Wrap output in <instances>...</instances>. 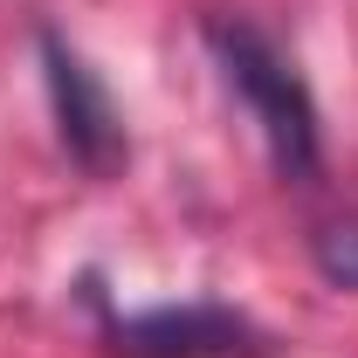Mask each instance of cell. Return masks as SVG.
Segmentation results:
<instances>
[{"mask_svg": "<svg viewBox=\"0 0 358 358\" xmlns=\"http://www.w3.org/2000/svg\"><path fill=\"white\" fill-rule=\"evenodd\" d=\"M207 42L221 55L227 90L248 103V117H255V131H262L275 173L282 179H310L317 173V103H310V90H303V76H296L248 21H214Z\"/></svg>", "mask_w": 358, "mask_h": 358, "instance_id": "6da1fadb", "label": "cell"}, {"mask_svg": "<svg viewBox=\"0 0 358 358\" xmlns=\"http://www.w3.org/2000/svg\"><path fill=\"white\" fill-rule=\"evenodd\" d=\"M42 83H48V110H55L62 152H69L90 179H110L124 166V117H117L103 76H96L62 35H42Z\"/></svg>", "mask_w": 358, "mask_h": 358, "instance_id": "7a4b0ae2", "label": "cell"}, {"mask_svg": "<svg viewBox=\"0 0 358 358\" xmlns=\"http://www.w3.org/2000/svg\"><path fill=\"white\" fill-rule=\"evenodd\" d=\"M117 358H268V331L227 303H173L110 324Z\"/></svg>", "mask_w": 358, "mask_h": 358, "instance_id": "3957f363", "label": "cell"}, {"mask_svg": "<svg viewBox=\"0 0 358 358\" xmlns=\"http://www.w3.org/2000/svg\"><path fill=\"white\" fill-rule=\"evenodd\" d=\"M310 262L331 289H358V221H324L310 234Z\"/></svg>", "mask_w": 358, "mask_h": 358, "instance_id": "277c9868", "label": "cell"}]
</instances>
